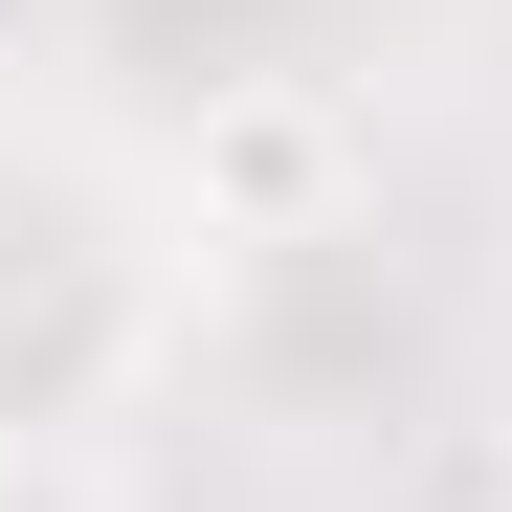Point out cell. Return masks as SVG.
Segmentation results:
<instances>
[{
  "label": "cell",
  "mask_w": 512,
  "mask_h": 512,
  "mask_svg": "<svg viewBox=\"0 0 512 512\" xmlns=\"http://www.w3.org/2000/svg\"><path fill=\"white\" fill-rule=\"evenodd\" d=\"M0 423H23V379H0Z\"/></svg>",
  "instance_id": "1"
}]
</instances>
